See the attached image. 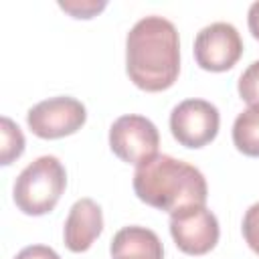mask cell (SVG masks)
<instances>
[{
    "instance_id": "obj_1",
    "label": "cell",
    "mask_w": 259,
    "mask_h": 259,
    "mask_svg": "<svg viewBox=\"0 0 259 259\" xmlns=\"http://www.w3.org/2000/svg\"><path fill=\"white\" fill-rule=\"evenodd\" d=\"M125 73L148 93L170 89L180 73V38L164 16L140 18L125 36Z\"/></svg>"
},
{
    "instance_id": "obj_2",
    "label": "cell",
    "mask_w": 259,
    "mask_h": 259,
    "mask_svg": "<svg viewBox=\"0 0 259 259\" xmlns=\"http://www.w3.org/2000/svg\"><path fill=\"white\" fill-rule=\"evenodd\" d=\"M134 192L148 206L174 214L186 206L206 204L208 186L196 166L158 154L136 168Z\"/></svg>"
},
{
    "instance_id": "obj_3",
    "label": "cell",
    "mask_w": 259,
    "mask_h": 259,
    "mask_svg": "<svg viewBox=\"0 0 259 259\" xmlns=\"http://www.w3.org/2000/svg\"><path fill=\"white\" fill-rule=\"evenodd\" d=\"M65 188L67 172L61 160L55 156H40L16 176L12 198L20 212L40 217L57 206Z\"/></svg>"
},
{
    "instance_id": "obj_4",
    "label": "cell",
    "mask_w": 259,
    "mask_h": 259,
    "mask_svg": "<svg viewBox=\"0 0 259 259\" xmlns=\"http://www.w3.org/2000/svg\"><path fill=\"white\" fill-rule=\"evenodd\" d=\"M87 109L85 105L69 95L49 97L32 105L26 113L28 130L40 140H59L73 136L85 125Z\"/></svg>"
},
{
    "instance_id": "obj_5",
    "label": "cell",
    "mask_w": 259,
    "mask_h": 259,
    "mask_svg": "<svg viewBox=\"0 0 259 259\" xmlns=\"http://www.w3.org/2000/svg\"><path fill=\"white\" fill-rule=\"evenodd\" d=\"M158 127L144 115H121L109 127V148L121 162L140 166L158 156Z\"/></svg>"
},
{
    "instance_id": "obj_6",
    "label": "cell",
    "mask_w": 259,
    "mask_h": 259,
    "mask_svg": "<svg viewBox=\"0 0 259 259\" xmlns=\"http://www.w3.org/2000/svg\"><path fill=\"white\" fill-rule=\"evenodd\" d=\"M221 125L219 109L206 99H184L170 113V132L184 148H204Z\"/></svg>"
},
{
    "instance_id": "obj_7",
    "label": "cell",
    "mask_w": 259,
    "mask_h": 259,
    "mask_svg": "<svg viewBox=\"0 0 259 259\" xmlns=\"http://www.w3.org/2000/svg\"><path fill=\"white\" fill-rule=\"evenodd\" d=\"M243 55V38L229 22H212L194 38L196 65L210 73H223L237 65Z\"/></svg>"
},
{
    "instance_id": "obj_8",
    "label": "cell",
    "mask_w": 259,
    "mask_h": 259,
    "mask_svg": "<svg viewBox=\"0 0 259 259\" xmlns=\"http://www.w3.org/2000/svg\"><path fill=\"white\" fill-rule=\"evenodd\" d=\"M170 235L182 253L204 255L219 243L221 229L217 217L206 208V204H200L186 206L170 214Z\"/></svg>"
},
{
    "instance_id": "obj_9",
    "label": "cell",
    "mask_w": 259,
    "mask_h": 259,
    "mask_svg": "<svg viewBox=\"0 0 259 259\" xmlns=\"http://www.w3.org/2000/svg\"><path fill=\"white\" fill-rule=\"evenodd\" d=\"M103 231V210L93 198H79L65 221V247L73 253L87 251Z\"/></svg>"
},
{
    "instance_id": "obj_10",
    "label": "cell",
    "mask_w": 259,
    "mask_h": 259,
    "mask_svg": "<svg viewBox=\"0 0 259 259\" xmlns=\"http://www.w3.org/2000/svg\"><path fill=\"white\" fill-rule=\"evenodd\" d=\"M109 253L111 259H164L160 237L140 225L119 229L111 239Z\"/></svg>"
},
{
    "instance_id": "obj_11",
    "label": "cell",
    "mask_w": 259,
    "mask_h": 259,
    "mask_svg": "<svg viewBox=\"0 0 259 259\" xmlns=\"http://www.w3.org/2000/svg\"><path fill=\"white\" fill-rule=\"evenodd\" d=\"M233 144L241 154L259 158V107H247L237 115L233 123Z\"/></svg>"
},
{
    "instance_id": "obj_12",
    "label": "cell",
    "mask_w": 259,
    "mask_h": 259,
    "mask_svg": "<svg viewBox=\"0 0 259 259\" xmlns=\"http://www.w3.org/2000/svg\"><path fill=\"white\" fill-rule=\"evenodd\" d=\"M0 136H2V148H0V164L8 166L14 160H18L24 152V136L20 132V127L10 119V117H2L0 119Z\"/></svg>"
},
{
    "instance_id": "obj_13",
    "label": "cell",
    "mask_w": 259,
    "mask_h": 259,
    "mask_svg": "<svg viewBox=\"0 0 259 259\" xmlns=\"http://www.w3.org/2000/svg\"><path fill=\"white\" fill-rule=\"evenodd\" d=\"M239 97L249 103V107H259V61H253L239 77L237 83Z\"/></svg>"
},
{
    "instance_id": "obj_14",
    "label": "cell",
    "mask_w": 259,
    "mask_h": 259,
    "mask_svg": "<svg viewBox=\"0 0 259 259\" xmlns=\"http://www.w3.org/2000/svg\"><path fill=\"white\" fill-rule=\"evenodd\" d=\"M245 243L251 247L253 253L259 255V202L251 204L243 217V225H241Z\"/></svg>"
},
{
    "instance_id": "obj_15",
    "label": "cell",
    "mask_w": 259,
    "mask_h": 259,
    "mask_svg": "<svg viewBox=\"0 0 259 259\" xmlns=\"http://www.w3.org/2000/svg\"><path fill=\"white\" fill-rule=\"evenodd\" d=\"M107 6V2H59V8L69 12L73 18H93L97 16L103 8Z\"/></svg>"
},
{
    "instance_id": "obj_16",
    "label": "cell",
    "mask_w": 259,
    "mask_h": 259,
    "mask_svg": "<svg viewBox=\"0 0 259 259\" xmlns=\"http://www.w3.org/2000/svg\"><path fill=\"white\" fill-rule=\"evenodd\" d=\"M14 259H61L59 253L47 245H28L16 253Z\"/></svg>"
},
{
    "instance_id": "obj_17",
    "label": "cell",
    "mask_w": 259,
    "mask_h": 259,
    "mask_svg": "<svg viewBox=\"0 0 259 259\" xmlns=\"http://www.w3.org/2000/svg\"><path fill=\"white\" fill-rule=\"evenodd\" d=\"M247 24H249V30L253 34V38L259 40V0L253 2L249 6V12H247Z\"/></svg>"
}]
</instances>
